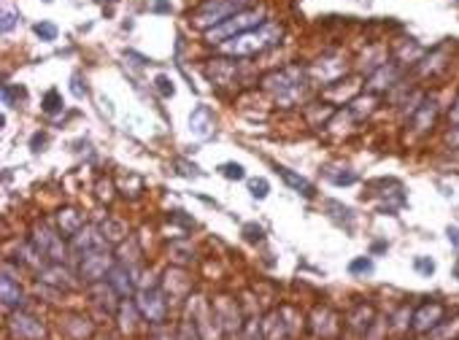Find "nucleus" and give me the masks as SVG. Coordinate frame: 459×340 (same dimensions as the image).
I'll list each match as a JSON object with an SVG mask.
<instances>
[{
	"label": "nucleus",
	"mask_w": 459,
	"mask_h": 340,
	"mask_svg": "<svg viewBox=\"0 0 459 340\" xmlns=\"http://www.w3.org/2000/svg\"><path fill=\"white\" fill-rule=\"evenodd\" d=\"M111 283L119 289V294H127V292H130V279L124 276L122 268H114V270H111Z\"/></svg>",
	"instance_id": "nucleus-9"
},
{
	"label": "nucleus",
	"mask_w": 459,
	"mask_h": 340,
	"mask_svg": "<svg viewBox=\"0 0 459 340\" xmlns=\"http://www.w3.org/2000/svg\"><path fill=\"white\" fill-rule=\"evenodd\" d=\"M449 143H451V146H459V124L454 132H449Z\"/></svg>",
	"instance_id": "nucleus-20"
},
{
	"label": "nucleus",
	"mask_w": 459,
	"mask_h": 340,
	"mask_svg": "<svg viewBox=\"0 0 459 340\" xmlns=\"http://www.w3.org/2000/svg\"><path fill=\"white\" fill-rule=\"evenodd\" d=\"M416 270L424 273V276H432V273H435V262H432V259H424V257H419V259H416Z\"/></svg>",
	"instance_id": "nucleus-17"
},
{
	"label": "nucleus",
	"mask_w": 459,
	"mask_h": 340,
	"mask_svg": "<svg viewBox=\"0 0 459 340\" xmlns=\"http://www.w3.org/2000/svg\"><path fill=\"white\" fill-rule=\"evenodd\" d=\"M219 170H222V176H227V179H235V181H241V179L246 176L244 165H235V162H227V165H222Z\"/></svg>",
	"instance_id": "nucleus-12"
},
{
	"label": "nucleus",
	"mask_w": 459,
	"mask_h": 340,
	"mask_svg": "<svg viewBox=\"0 0 459 340\" xmlns=\"http://www.w3.org/2000/svg\"><path fill=\"white\" fill-rule=\"evenodd\" d=\"M440 319H443V306L440 303H424L413 313V330L416 332H429V327L440 324Z\"/></svg>",
	"instance_id": "nucleus-4"
},
{
	"label": "nucleus",
	"mask_w": 459,
	"mask_h": 340,
	"mask_svg": "<svg viewBox=\"0 0 459 340\" xmlns=\"http://www.w3.org/2000/svg\"><path fill=\"white\" fill-rule=\"evenodd\" d=\"M246 3L248 0H206L197 11H195V25L203 28V30H211L216 25H222L224 19L235 17L238 11H246Z\"/></svg>",
	"instance_id": "nucleus-3"
},
{
	"label": "nucleus",
	"mask_w": 459,
	"mask_h": 340,
	"mask_svg": "<svg viewBox=\"0 0 459 340\" xmlns=\"http://www.w3.org/2000/svg\"><path fill=\"white\" fill-rule=\"evenodd\" d=\"M278 173H281V176H284V181H286V184L292 186V189H297V192H303V194H306V197H313V186L308 184L306 179H300V176H295V173H292V170H286V168H278Z\"/></svg>",
	"instance_id": "nucleus-8"
},
{
	"label": "nucleus",
	"mask_w": 459,
	"mask_h": 340,
	"mask_svg": "<svg viewBox=\"0 0 459 340\" xmlns=\"http://www.w3.org/2000/svg\"><path fill=\"white\" fill-rule=\"evenodd\" d=\"M14 25H17V14H14L11 8H6V11H3V32H8Z\"/></svg>",
	"instance_id": "nucleus-18"
},
{
	"label": "nucleus",
	"mask_w": 459,
	"mask_h": 340,
	"mask_svg": "<svg viewBox=\"0 0 459 340\" xmlns=\"http://www.w3.org/2000/svg\"><path fill=\"white\" fill-rule=\"evenodd\" d=\"M400 76V68L395 62H384L381 68H375L373 70V76H370V90L373 92H384V90H389L395 81H398Z\"/></svg>",
	"instance_id": "nucleus-5"
},
{
	"label": "nucleus",
	"mask_w": 459,
	"mask_h": 340,
	"mask_svg": "<svg viewBox=\"0 0 459 340\" xmlns=\"http://www.w3.org/2000/svg\"><path fill=\"white\" fill-rule=\"evenodd\" d=\"M449 119H451L454 124H459V97H457V106H454V108H451V114H449Z\"/></svg>",
	"instance_id": "nucleus-19"
},
{
	"label": "nucleus",
	"mask_w": 459,
	"mask_h": 340,
	"mask_svg": "<svg viewBox=\"0 0 459 340\" xmlns=\"http://www.w3.org/2000/svg\"><path fill=\"white\" fill-rule=\"evenodd\" d=\"M349 270H351V273H373V262H370L367 257H360V259H354V262L349 265Z\"/></svg>",
	"instance_id": "nucleus-13"
},
{
	"label": "nucleus",
	"mask_w": 459,
	"mask_h": 340,
	"mask_svg": "<svg viewBox=\"0 0 459 340\" xmlns=\"http://www.w3.org/2000/svg\"><path fill=\"white\" fill-rule=\"evenodd\" d=\"M248 189H251V194H254V197H260V200H262V197L268 194V181H265V179H257V181H251V184H248Z\"/></svg>",
	"instance_id": "nucleus-15"
},
{
	"label": "nucleus",
	"mask_w": 459,
	"mask_h": 340,
	"mask_svg": "<svg viewBox=\"0 0 459 340\" xmlns=\"http://www.w3.org/2000/svg\"><path fill=\"white\" fill-rule=\"evenodd\" d=\"M435 114H438V103H435V100H422V106H419L416 114L411 117V119H413V127H416L419 132L429 130L432 122H435Z\"/></svg>",
	"instance_id": "nucleus-7"
},
{
	"label": "nucleus",
	"mask_w": 459,
	"mask_h": 340,
	"mask_svg": "<svg viewBox=\"0 0 459 340\" xmlns=\"http://www.w3.org/2000/svg\"><path fill=\"white\" fill-rule=\"evenodd\" d=\"M106 268H108V254H103V251H87L84 254V276H90V279H100V276H106Z\"/></svg>",
	"instance_id": "nucleus-6"
},
{
	"label": "nucleus",
	"mask_w": 459,
	"mask_h": 340,
	"mask_svg": "<svg viewBox=\"0 0 459 340\" xmlns=\"http://www.w3.org/2000/svg\"><path fill=\"white\" fill-rule=\"evenodd\" d=\"M449 241H454L459 246V230H449Z\"/></svg>",
	"instance_id": "nucleus-22"
},
{
	"label": "nucleus",
	"mask_w": 459,
	"mask_h": 340,
	"mask_svg": "<svg viewBox=\"0 0 459 340\" xmlns=\"http://www.w3.org/2000/svg\"><path fill=\"white\" fill-rule=\"evenodd\" d=\"M32 30H35V35H38L41 41H55V38H57V28H55L52 22H38Z\"/></svg>",
	"instance_id": "nucleus-10"
},
{
	"label": "nucleus",
	"mask_w": 459,
	"mask_h": 340,
	"mask_svg": "<svg viewBox=\"0 0 459 340\" xmlns=\"http://www.w3.org/2000/svg\"><path fill=\"white\" fill-rule=\"evenodd\" d=\"M60 108H62L60 92H57V90H52V92L43 97V111H46V114H57Z\"/></svg>",
	"instance_id": "nucleus-11"
},
{
	"label": "nucleus",
	"mask_w": 459,
	"mask_h": 340,
	"mask_svg": "<svg viewBox=\"0 0 459 340\" xmlns=\"http://www.w3.org/2000/svg\"><path fill=\"white\" fill-rule=\"evenodd\" d=\"M152 8L154 11H170V3H162V0H159V3H154Z\"/></svg>",
	"instance_id": "nucleus-21"
},
{
	"label": "nucleus",
	"mask_w": 459,
	"mask_h": 340,
	"mask_svg": "<svg viewBox=\"0 0 459 340\" xmlns=\"http://www.w3.org/2000/svg\"><path fill=\"white\" fill-rule=\"evenodd\" d=\"M157 90L165 94V97H170V94L176 92V90H173V81H170L168 76H159V79H157Z\"/></svg>",
	"instance_id": "nucleus-16"
},
{
	"label": "nucleus",
	"mask_w": 459,
	"mask_h": 340,
	"mask_svg": "<svg viewBox=\"0 0 459 340\" xmlns=\"http://www.w3.org/2000/svg\"><path fill=\"white\" fill-rule=\"evenodd\" d=\"M14 294L19 297V289H14V283H11V279L6 276V279H3V300H6V306L17 303V300H14Z\"/></svg>",
	"instance_id": "nucleus-14"
},
{
	"label": "nucleus",
	"mask_w": 459,
	"mask_h": 340,
	"mask_svg": "<svg viewBox=\"0 0 459 340\" xmlns=\"http://www.w3.org/2000/svg\"><path fill=\"white\" fill-rule=\"evenodd\" d=\"M262 19H265V8H246V11H238L235 17L224 19L222 25L206 30V38H208V43H224L235 35H244L248 30L262 28Z\"/></svg>",
	"instance_id": "nucleus-2"
},
{
	"label": "nucleus",
	"mask_w": 459,
	"mask_h": 340,
	"mask_svg": "<svg viewBox=\"0 0 459 340\" xmlns=\"http://www.w3.org/2000/svg\"><path fill=\"white\" fill-rule=\"evenodd\" d=\"M281 25H275V22H268V25H262V28H257V30H248L244 35H235V38H230V41H224L222 43V52L224 54H233V57H248V54H257V52H265V49H271L278 43V38H281Z\"/></svg>",
	"instance_id": "nucleus-1"
}]
</instances>
